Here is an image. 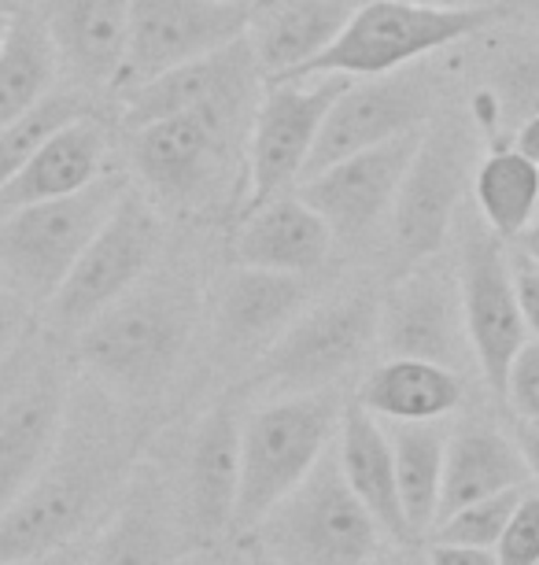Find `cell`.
<instances>
[{"label": "cell", "mask_w": 539, "mask_h": 565, "mask_svg": "<svg viewBox=\"0 0 539 565\" xmlns=\"http://www.w3.org/2000/svg\"><path fill=\"white\" fill-rule=\"evenodd\" d=\"M403 4H421V8H473L477 0H403Z\"/></svg>", "instance_id": "obj_46"}, {"label": "cell", "mask_w": 539, "mask_h": 565, "mask_svg": "<svg viewBox=\"0 0 539 565\" xmlns=\"http://www.w3.org/2000/svg\"><path fill=\"white\" fill-rule=\"evenodd\" d=\"M185 543L182 518L166 503L163 484L137 466L108 521L89 540V565H177Z\"/></svg>", "instance_id": "obj_22"}, {"label": "cell", "mask_w": 539, "mask_h": 565, "mask_svg": "<svg viewBox=\"0 0 539 565\" xmlns=\"http://www.w3.org/2000/svg\"><path fill=\"white\" fill-rule=\"evenodd\" d=\"M366 565H414V558H410L407 543H388V547H380Z\"/></svg>", "instance_id": "obj_44"}, {"label": "cell", "mask_w": 539, "mask_h": 565, "mask_svg": "<svg viewBox=\"0 0 539 565\" xmlns=\"http://www.w3.org/2000/svg\"><path fill=\"white\" fill-rule=\"evenodd\" d=\"M473 211L495 237L514 244L539 218V163L514 145L492 148L473 170Z\"/></svg>", "instance_id": "obj_29"}, {"label": "cell", "mask_w": 539, "mask_h": 565, "mask_svg": "<svg viewBox=\"0 0 539 565\" xmlns=\"http://www.w3.org/2000/svg\"><path fill=\"white\" fill-rule=\"evenodd\" d=\"M8 23H12V12H0V45H4V38H8Z\"/></svg>", "instance_id": "obj_47"}, {"label": "cell", "mask_w": 539, "mask_h": 565, "mask_svg": "<svg viewBox=\"0 0 539 565\" xmlns=\"http://www.w3.org/2000/svg\"><path fill=\"white\" fill-rule=\"evenodd\" d=\"M119 178H97L82 193L19 207L0 218V274L26 303H48L71 266L122 200Z\"/></svg>", "instance_id": "obj_8"}, {"label": "cell", "mask_w": 539, "mask_h": 565, "mask_svg": "<svg viewBox=\"0 0 539 565\" xmlns=\"http://www.w3.org/2000/svg\"><path fill=\"white\" fill-rule=\"evenodd\" d=\"M477 163V122L462 115H432V122L418 137L414 159L388 218L392 248L407 266L440 255L451 241Z\"/></svg>", "instance_id": "obj_7"}, {"label": "cell", "mask_w": 539, "mask_h": 565, "mask_svg": "<svg viewBox=\"0 0 539 565\" xmlns=\"http://www.w3.org/2000/svg\"><path fill=\"white\" fill-rule=\"evenodd\" d=\"M396 455V488L410 536L421 540L436 525L448 433L436 422H385Z\"/></svg>", "instance_id": "obj_30"}, {"label": "cell", "mask_w": 539, "mask_h": 565, "mask_svg": "<svg viewBox=\"0 0 539 565\" xmlns=\"http://www.w3.org/2000/svg\"><path fill=\"white\" fill-rule=\"evenodd\" d=\"M196 315L200 300L188 285L144 277L78 329V362L115 399L148 403L174 381L193 340Z\"/></svg>", "instance_id": "obj_2"}, {"label": "cell", "mask_w": 539, "mask_h": 565, "mask_svg": "<svg viewBox=\"0 0 539 565\" xmlns=\"http://www.w3.org/2000/svg\"><path fill=\"white\" fill-rule=\"evenodd\" d=\"M12 4H19V0H0V12H8Z\"/></svg>", "instance_id": "obj_48"}, {"label": "cell", "mask_w": 539, "mask_h": 565, "mask_svg": "<svg viewBox=\"0 0 539 565\" xmlns=\"http://www.w3.org/2000/svg\"><path fill=\"white\" fill-rule=\"evenodd\" d=\"M37 359H41V348L34 344V337H30L15 355H8L4 362H0V411L8 407V399H12L19 388H23L30 370L37 366Z\"/></svg>", "instance_id": "obj_39"}, {"label": "cell", "mask_w": 539, "mask_h": 565, "mask_svg": "<svg viewBox=\"0 0 539 565\" xmlns=\"http://www.w3.org/2000/svg\"><path fill=\"white\" fill-rule=\"evenodd\" d=\"M229 565H259L256 558H240V562H229Z\"/></svg>", "instance_id": "obj_49"}, {"label": "cell", "mask_w": 539, "mask_h": 565, "mask_svg": "<svg viewBox=\"0 0 539 565\" xmlns=\"http://www.w3.org/2000/svg\"><path fill=\"white\" fill-rule=\"evenodd\" d=\"M377 344L388 359H425L462 370L473 359L459 274L436 255L414 263L385 292L377 311Z\"/></svg>", "instance_id": "obj_15"}, {"label": "cell", "mask_w": 539, "mask_h": 565, "mask_svg": "<svg viewBox=\"0 0 539 565\" xmlns=\"http://www.w3.org/2000/svg\"><path fill=\"white\" fill-rule=\"evenodd\" d=\"M421 565H425V562H421Z\"/></svg>", "instance_id": "obj_53"}, {"label": "cell", "mask_w": 539, "mask_h": 565, "mask_svg": "<svg viewBox=\"0 0 539 565\" xmlns=\"http://www.w3.org/2000/svg\"><path fill=\"white\" fill-rule=\"evenodd\" d=\"M333 230L306 200L273 196L267 204L248 207L245 226L234 241V266H256L273 274H314L333 252Z\"/></svg>", "instance_id": "obj_23"}, {"label": "cell", "mask_w": 539, "mask_h": 565, "mask_svg": "<svg viewBox=\"0 0 539 565\" xmlns=\"http://www.w3.org/2000/svg\"><path fill=\"white\" fill-rule=\"evenodd\" d=\"M163 248V218L144 193L126 189L97 237L86 244L67 281L45 303L48 322L60 333H78L133 285H141Z\"/></svg>", "instance_id": "obj_9"}, {"label": "cell", "mask_w": 539, "mask_h": 565, "mask_svg": "<svg viewBox=\"0 0 539 565\" xmlns=\"http://www.w3.org/2000/svg\"><path fill=\"white\" fill-rule=\"evenodd\" d=\"M8 292V281H4V274H0V296H4Z\"/></svg>", "instance_id": "obj_50"}, {"label": "cell", "mask_w": 539, "mask_h": 565, "mask_svg": "<svg viewBox=\"0 0 539 565\" xmlns=\"http://www.w3.org/2000/svg\"><path fill=\"white\" fill-rule=\"evenodd\" d=\"M130 8L133 0H48L52 49L78 89H115L130 45Z\"/></svg>", "instance_id": "obj_21"}, {"label": "cell", "mask_w": 539, "mask_h": 565, "mask_svg": "<svg viewBox=\"0 0 539 565\" xmlns=\"http://www.w3.org/2000/svg\"><path fill=\"white\" fill-rule=\"evenodd\" d=\"M503 403H510L514 418L521 425H539V340L517 351L510 370H506Z\"/></svg>", "instance_id": "obj_36"}, {"label": "cell", "mask_w": 539, "mask_h": 565, "mask_svg": "<svg viewBox=\"0 0 539 565\" xmlns=\"http://www.w3.org/2000/svg\"><path fill=\"white\" fill-rule=\"evenodd\" d=\"M514 148L521 156H528L532 163H539V115H532V119H525L521 126L514 130Z\"/></svg>", "instance_id": "obj_43"}, {"label": "cell", "mask_w": 539, "mask_h": 565, "mask_svg": "<svg viewBox=\"0 0 539 565\" xmlns=\"http://www.w3.org/2000/svg\"><path fill=\"white\" fill-rule=\"evenodd\" d=\"M514 248H521V252L528 255V259L539 263V218H536L532 226H528V230L521 233V237L514 241Z\"/></svg>", "instance_id": "obj_45"}, {"label": "cell", "mask_w": 539, "mask_h": 565, "mask_svg": "<svg viewBox=\"0 0 539 565\" xmlns=\"http://www.w3.org/2000/svg\"><path fill=\"white\" fill-rule=\"evenodd\" d=\"M259 63L251 56L248 34L234 45L200 56L193 63L160 74V78L122 93V122L126 130H141L148 122H160L166 115H182L204 104L222 100H256L259 97Z\"/></svg>", "instance_id": "obj_20"}, {"label": "cell", "mask_w": 539, "mask_h": 565, "mask_svg": "<svg viewBox=\"0 0 539 565\" xmlns=\"http://www.w3.org/2000/svg\"><path fill=\"white\" fill-rule=\"evenodd\" d=\"M251 4L226 0H133L130 45L115 89L160 78V74L193 63L200 56L234 45L248 34Z\"/></svg>", "instance_id": "obj_14"}, {"label": "cell", "mask_w": 539, "mask_h": 565, "mask_svg": "<svg viewBox=\"0 0 539 565\" xmlns=\"http://www.w3.org/2000/svg\"><path fill=\"white\" fill-rule=\"evenodd\" d=\"M60 60L45 19L12 12L8 38L0 45V130L56 89Z\"/></svg>", "instance_id": "obj_31"}, {"label": "cell", "mask_w": 539, "mask_h": 565, "mask_svg": "<svg viewBox=\"0 0 539 565\" xmlns=\"http://www.w3.org/2000/svg\"><path fill=\"white\" fill-rule=\"evenodd\" d=\"M306 307H311V285L303 274L234 266L222 281L211 315L215 348L229 362L262 359Z\"/></svg>", "instance_id": "obj_18"}, {"label": "cell", "mask_w": 539, "mask_h": 565, "mask_svg": "<svg viewBox=\"0 0 539 565\" xmlns=\"http://www.w3.org/2000/svg\"><path fill=\"white\" fill-rule=\"evenodd\" d=\"M421 63L425 60L377 74V78H355L347 85L330 115H325L319 145H314V156L306 163L303 178L319 174L322 167L363 152V148H377L396 141V137L425 130L440 100L436 78Z\"/></svg>", "instance_id": "obj_13"}, {"label": "cell", "mask_w": 539, "mask_h": 565, "mask_svg": "<svg viewBox=\"0 0 539 565\" xmlns=\"http://www.w3.org/2000/svg\"><path fill=\"white\" fill-rule=\"evenodd\" d=\"M226 4H251V0H226Z\"/></svg>", "instance_id": "obj_51"}, {"label": "cell", "mask_w": 539, "mask_h": 565, "mask_svg": "<svg viewBox=\"0 0 539 565\" xmlns=\"http://www.w3.org/2000/svg\"><path fill=\"white\" fill-rule=\"evenodd\" d=\"M352 85L341 74L319 78L262 82L259 104L248 126V207L289 193L306 174V163L319 145L322 122L336 97Z\"/></svg>", "instance_id": "obj_12"}, {"label": "cell", "mask_w": 539, "mask_h": 565, "mask_svg": "<svg viewBox=\"0 0 539 565\" xmlns=\"http://www.w3.org/2000/svg\"><path fill=\"white\" fill-rule=\"evenodd\" d=\"M82 115H93L89 93L86 89H52L45 100H37L34 108L19 115L15 122H8L0 130V185L37 152L41 145L52 141L63 126L78 122Z\"/></svg>", "instance_id": "obj_32"}, {"label": "cell", "mask_w": 539, "mask_h": 565, "mask_svg": "<svg viewBox=\"0 0 539 565\" xmlns=\"http://www.w3.org/2000/svg\"><path fill=\"white\" fill-rule=\"evenodd\" d=\"M418 137L421 134H407L388 145L336 159L319 174L300 181V196L330 222L336 241H366L369 233L392 218Z\"/></svg>", "instance_id": "obj_16"}, {"label": "cell", "mask_w": 539, "mask_h": 565, "mask_svg": "<svg viewBox=\"0 0 539 565\" xmlns=\"http://www.w3.org/2000/svg\"><path fill=\"white\" fill-rule=\"evenodd\" d=\"M454 274H459L462 315L473 348V362L484 373V385L503 399L506 370L528 340V326L517 303L510 248L484 226L477 211H459L454 222Z\"/></svg>", "instance_id": "obj_10"}, {"label": "cell", "mask_w": 539, "mask_h": 565, "mask_svg": "<svg viewBox=\"0 0 539 565\" xmlns=\"http://www.w3.org/2000/svg\"><path fill=\"white\" fill-rule=\"evenodd\" d=\"M499 19V8H421L403 0H369L352 8L341 34L330 41L311 63H303L292 78H319V74H341V78H377V74L410 67L429 60L432 52L451 49L459 41L481 34ZM284 82V78H281Z\"/></svg>", "instance_id": "obj_6"}, {"label": "cell", "mask_w": 539, "mask_h": 565, "mask_svg": "<svg viewBox=\"0 0 539 565\" xmlns=\"http://www.w3.org/2000/svg\"><path fill=\"white\" fill-rule=\"evenodd\" d=\"M484 93L495 104V130H517L525 119L539 115V34L499 52Z\"/></svg>", "instance_id": "obj_33"}, {"label": "cell", "mask_w": 539, "mask_h": 565, "mask_svg": "<svg viewBox=\"0 0 539 565\" xmlns=\"http://www.w3.org/2000/svg\"><path fill=\"white\" fill-rule=\"evenodd\" d=\"M30 326H34L30 322V303L15 300V296H8V292L0 296V362L8 355H15V351L34 337Z\"/></svg>", "instance_id": "obj_38"}, {"label": "cell", "mask_w": 539, "mask_h": 565, "mask_svg": "<svg viewBox=\"0 0 539 565\" xmlns=\"http://www.w3.org/2000/svg\"><path fill=\"white\" fill-rule=\"evenodd\" d=\"M528 488H510V492H499V495H488V499H477V503L454 510L443 521H436L432 529V540L440 543H470V547H495L506 529V521L514 518L517 503Z\"/></svg>", "instance_id": "obj_34"}, {"label": "cell", "mask_w": 539, "mask_h": 565, "mask_svg": "<svg viewBox=\"0 0 539 565\" xmlns=\"http://www.w3.org/2000/svg\"><path fill=\"white\" fill-rule=\"evenodd\" d=\"M344 403L325 392H292L240 422V488L234 536L256 529L319 466L341 429Z\"/></svg>", "instance_id": "obj_4"}, {"label": "cell", "mask_w": 539, "mask_h": 565, "mask_svg": "<svg viewBox=\"0 0 539 565\" xmlns=\"http://www.w3.org/2000/svg\"><path fill=\"white\" fill-rule=\"evenodd\" d=\"M137 469V433L122 399L97 381H71L67 411L45 466L0 514V565L86 540L111 514Z\"/></svg>", "instance_id": "obj_1"}, {"label": "cell", "mask_w": 539, "mask_h": 565, "mask_svg": "<svg viewBox=\"0 0 539 565\" xmlns=\"http://www.w3.org/2000/svg\"><path fill=\"white\" fill-rule=\"evenodd\" d=\"M4 565H89V543L74 540L67 547L34 554V558H19V562H4Z\"/></svg>", "instance_id": "obj_41"}, {"label": "cell", "mask_w": 539, "mask_h": 565, "mask_svg": "<svg viewBox=\"0 0 539 565\" xmlns=\"http://www.w3.org/2000/svg\"><path fill=\"white\" fill-rule=\"evenodd\" d=\"M510 274H514V289H517V303H521L528 337L539 340V263H532L521 248L510 244Z\"/></svg>", "instance_id": "obj_37"}, {"label": "cell", "mask_w": 539, "mask_h": 565, "mask_svg": "<svg viewBox=\"0 0 539 565\" xmlns=\"http://www.w3.org/2000/svg\"><path fill=\"white\" fill-rule=\"evenodd\" d=\"M517 447H521L525 469H528V481L539 484V425H517L514 433Z\"/></svg>", "instance_id": "obj_42"}, {"label": "cell", "mask_w": 539, "mask_h": 565, "mask_svg": "<svg viewBox=\"0 0 539 565\" xmlns=\"http://www.w3.org/2000/svg\"><path fill=\"white\" fill-rule=\"evenodd\" d=\"M336 458H341L344 481L352 484V492L363 499V507L374 514L392 543H418L410 536L403 507H399V488H396V455L392 440H388V425L374 418L358 403H344L341 429H336Z\"/></svg>", "instance_id": "obj_25"}, {"label": "cell", "mask_w": 539, "mask_h": 565, "mask_svg": "<svg viewBox=\"0 0 539 565\" xmlns=\"http://www.w3.org/2000/svg\"><path fill=\"white\" fill-rule=\"evenodd\" d=\"M510 488H528V469L514 436L492 425H462L459 433L448 436L436 521L477 499L510 492Z\"/></svg>", "instance_id": "obj_27"}, {"label": "cell", "mask_w": 539, "mask_h": 565, "mask_svg": "<svg viewBox=\"0 0 539 565\" xmlns=\"http://www.w3.org/2000/svg\"><path fill=\"white\" fill-rule=\"evenodd\" d=\"M425 565H499L495 547H470V543H440L432 540Z\"/></svg>", "instance_id": "obj_40"}, {"label": "cell", "mask_w": 539, "mask_h": 565, "mask_svg": "<svg viewBox=\"0 0 539 565\" xmlns=\"http://www.w3.org/2000/svg\"><path fill=\"white\" fill-rule=\"evenodd\" d=\"M104 156H108V130H104L100 119L82 115L78 122L63 126L52 141L41 145L0 185V218L12 215L19 207L82 193V189L100 178Z\"/></svg>", "instance_id": "obj_24"}, {"label": "cell", "mask_w": 539, "mask_h": 565, "mask_svg": "<svg viewBox=\"0 0 539 565\" xmlns=\"http://www.w3.org/2000/svg\"><path fill=\"white\" fill-rule=\"evenodd\" d=\"M352 8L344 0H278L267 12H251L248 45L262 82L292 78L341 34Z\"/></svg>", "instance_id": "obj_26"}, {"label": "cell", "mask_w": 539, "mask_h": 565, "mask_svg": "<svg viewBox=\"0 0 539 565\" xmlns=\"http://www.w3.org/2000/svg\"><path fill=\"white\" fill-rule=\"evenodd\" d=\"M499 565H539V492H525L495 543Z\"/></svg>", "instance_id": "obj_35"}, {"label": "cell", "mask_w": 539, "mask_h": 565, "mask_svg": "<svg viewBox=\"0 0 539 565\" xmlns=\"http://www.w3.org/2000/svg\"><path fill=\"white\" fill-rule=\"evenodd\" d=\"M256 104L259 97L204 104L130 130V159L148 196L174 211L207 204L229 178Z\"/></svg>", "instance_id": "obj_5"}, {"label": "cell", "mask_w": 539, "mask_h": 565, "mask_svg": "<svg viewBox=\"0 0 539 565\" xmlns=\"http://www.w3.org/2000/svg\"><path fill=\"white\" fill-rule=\"evenodd\" d=\"M240 540L251 558L270 565H366L388 536L344 481L333 440L319 466Z\"/></svg>", "instance_id": "obj_3"}, {"label": "cell", "mask_w": 539, "mask_h": 565, "mask_svg": "<svg viewBox=\"0 0 539 565\" xmlns=\"http://www.w3.org/2000/svg\"><path fill=\"white\" fill-rule=\"evenodd\" d=\"M71 377L63 362L41 351L23 388L0 411V514L26 492L34 473L45 466L67 411Z\"/></svg>", "instance_id": "obj_19"}, {"label": "cell", "mask_w": 539, "mask_h": 565, "mask_svg": "<svg viewBox=\"0 0 539 565\" xmlns=\"http://www.w3.org/2000/svg\"><path fill=\"white\" fill-rule=\"evenodd\" d=\"M377 311L380 300L369 292L311 303L259 359L256 385L278 388L284 396L333 388L377 348Z\"/></svg>", "instance_id": "obj_11"}, {"label": "cell", "mask_w": 539, "mask_h": 565, "mask_svg": "<svg viewBox=\"0 0 539 565\" xmlns=\"http://www.w3.org/2000/svg\"><path fill=\"white\" fill-rule=\"evenodd\" d=\"M380 422H440L462 403L459 370L425 359H385L355 396Z\"/></svg>", "instance_id": "obj_28"}, {"label": "cell", "mask_w": 539, "mask_h": 565, "mask_svg": "<svg viewBox=\"0 0 539 565\" xmlns=\"http://www.w3.org/2000/svg\"><path fill=\"white\" fill-rule=\"evenodd\" d=\"M256 562H259V558H256ZM259 565H270V562H259Z\"/></svg>", "instance_id": "obj_52"}, {"label": "cell", "mask_w": 539, "mask_h": 565, "mask_svg": "<svg viewBox=\"0 0 539 565\" xmlns=\"http://www.w3.org/2000/svg\"><path fill=\"white\" fill-rule=\"evenodd\" d=\"M237 488H240V418L234 403H218L204 418L196 422L188 436L185 451V473H182V518L185 540L204 547L218 536L234 532V510H237Z\"/></svg>", "instance_id": "obj_17"}]
</instances>
